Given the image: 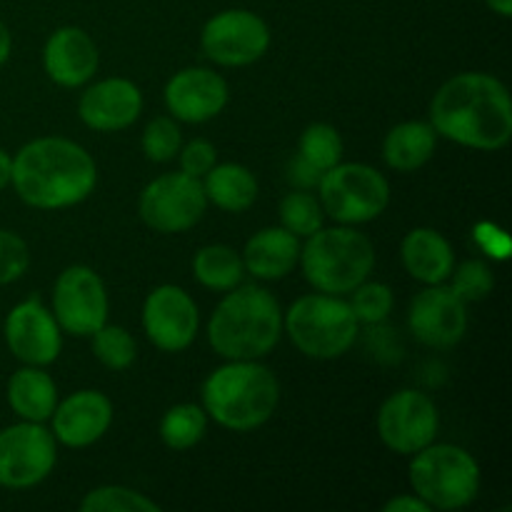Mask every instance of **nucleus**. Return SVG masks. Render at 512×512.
<instances>
[{
	"mask_svg": "<svg viewBox=\"0 0 512 512\" xmlns=\"http://www.w3.org/2000/svg\"><path fill=\"white\" fill-rule=\"evenodd\" d=\"M435 133L463 148L495 153L512 138V100L503 80L490 73H458L430 100Z\"/></svg>",
	"mask_w": 512,
	"mask_h": 512,
	"instance_id": "f257e3e1",
	"label": "nucleus"
},
{
	"mask_svg": "<svg viewBox=\"0 0 512 512\" xmlns=\"http://www.w3.org/2000/svg\"><path fill=\"white\" fill-rule=\"evenodd\" d=\"M15 193L38 210H63L83 203L98 183L95 160L83 145L68 138H38L15 153Z\"/></svg>",
	"mask_w": 512,
	"mask_h": 512,
	"instance_id": "f03ea898",
	"label": "nucleus"
},
{
	"mask_svg": "<svg viewBox=\"0 0 512 512\" xmlns=\"http://www.w3.org/2000/svg\"><path fill=\"white\" fill-rule=\"evenodd\" d=\"M283 335L280 303L260 285L228 290L208 323V340L225 360H260Z\"/></svg>",
	"mask_w": 512,
	"mask_h": 512,
	"instance_id": "7ed1b4c3",
	"label": "nucleus"
},
{
	"mask_svg": "<svg viewBox=\"0 0 512 512\" xmlns=\"http://www.w3.org/2000/svg\"><path fill=\"white\" fill-rule=\"evenodd\" d=\"M278 403V378L258 360H228L203 383V410L220 428L233 433L263 428Z\"/></svg>",
	"mask_w": 512,
	"mask_h": 512,
	"instance_id": "20e7f679",
	"label": "nucleus"
},
{
	"mask_svg": "<svg viewBox=\"0 0 512 512\" xmlns=\"http://www.w3.org/2000/svg\"><path fill=\"white\" fill-rule=\"evenodd\" d=\"M300 268L318 293L348 295L375 268V248L353 225L320 228L300 248Z\"/></svg>",
	"mask_w": 512,
	"mask_h": 512,
	"instance_id": "39448f33",
	"label": "nucleus"
},
{
	"mask_svg": "<svg viewBox=\"0 0 512 512\" xmlns=\"http://www.w3.org/2000/svg\"><path fill=\"white\" fill-rule=\"evenodd\" d=\"M358 328L353 308L340 295H303L283 313V330L295 348L313 360L343 358L353 348Z\"/></svg>",
	"mask_w": 512,
	"mask_h": 512,
	"instance_id": "423d86ee",
	"label": "nucleus"
},
{
	"mask_svg": "<svg viewBox=\"0 0 512 512\" xmlns=\"http://www.w3.org/2000/svg\"><path fill=\"white\" fill-rule=\"evenodd\" d=\"M410 485L433 510H460L478 498L480 465L458 445L430 443L413 455Z\"/></svg>",
	"mask_w": 512,
	"mask_h": 512,
	"instance_id": "0eeeda50",
	"label": "nucleus"
},
{
	"mask_svg": "<svg viewBox=\"0 0 512 512\" xmlns=\"http://www.w3.org/2000/svg\"><path fill=\"white\" fill-rule=\"evenodd\" d=\"M325 215L340 225H363L380 218L390 205V183L365 163H343L325 170L318 183Z\"/></svg>",
	"mask_w": 512,
	"mask_h": 512,
	"instance_id": "6e6552de",
	"label": "nucleus"
},
{
	"mask_svg": "<svg viewBox=\"0 0 512 512\" xmlns=\"http://www.w3.org/2000/svg\"><path fill=\"white\" fill-rule=\"evenodd\" d=\"M138 210L143 223L155 233H185L198 225L208 210L203 180L185 175L183 170L160 175L143 188Z\"/></svg>",
	"mask_w": 512,
	"mask_h": 512,
	"instance_id": "1a4fd4ad",
	"label": "nucleus"
},
{
	"mask_svg": "<svg viewBox=\"0 0 512 512\" xmlns=\"http://www.w3.org/2000/svg\"><path fill=\"white\" fill-rule=\"evenodd\" d=\"M200 45L215 65L243 68L268 53L270 28L253 10H220L203 25Z\"/></svg>",
	"mask_w": 512,
	"mask_h": 512,
	"instance_id": "9d476101",
	"label": "nucleus"
},
{
	"mask_svg": "<svg viewBox=\"0 0 512 512\" xmlns=\"http://www.w3.org/2000/svg\"><path fill=\"white\" fill-rule=\"evenodd\" d=\"M58 448L55 438L43 423L23 420L0 430V485L10 490H25L43 483L55 468Z\"/></svg>",
	"mask_w": 512,
	"mask_h": 512,
	"instance_id": "9b49d317",
	"label": "nucleus"
},
{
	"mask_svg": "<svg viewBox=\"0 0 512 512\" xmlns=\"http://www.w3.org/2000/svg\"><path fill=\"white\" fill-rule=\"evenodd\" d=\"M108 290L88 265H70L53 285V315L63 333L90 338L108 323Z\"/></svg>",
	"mask_w": 512,
	"mask_h": 512,
	"instance_id": "f8f14e48",
	"label": "nucleus"
},
{
	"mask_svg": "<svg viewBox=\"0 0 512 512\" xmlns=\"http://www.w3.org/2000/svg\"><path fill=\"white\" fill-rule=\"evenodd\" d=\"M440 415L433 398L420 390H398L378 410V435L388 450L398 455H415L435 443Z\"/></svg>",
	"mask_w": 512,
	"mask_h": 512,
	"instance_id": "ddd939ff",
	"label": "nucleus"
},
{
	"mask_svg": "<svg viewBox=\"0 0 512 512\" xmlns=\"http://www.w3.org/2000/svg\"><path fill=\"white\" fill-rule=\"evenodd\" d=\"M8 350L25 365L55 363L63 350V330L40 298H28L15 305L3 325Z\"/></svg>",
	"mask_w": 512,
	"mask_h": 512,
	"instance_id": "4468645a",
	"label": "nucleus"
},
{
	"mask_svg": "<svg viewBox=\"0 0 512 512\" xmlns=\"http://www.w3.org/2000/svg\"><path fill=\"white\" fill-rule=\"evenodd\" d=\"M200 313L195 300L178 285H158L143 303V330L163 353L190 348L198 335Z\"/></svg>",
	"mask_w": 512,
	"mask_h": 512,
	"instance_id": "2eb2a0df",
	"label": "nucleus"
},
{
	"mask_svg": "<svg viewBox=\"0 0 512 512\" xmlns=\"http://www.w3.org/2000/svg\"><path fill=\"white\" fill-rule=\"evenodd\" d=\"M465 305L468 303H463L450 290V285H428L410 303V333L428 348H455L468 330V308Z\"/></svg>",
	"mask_w": 512,
	"mask_h": 512,
	"instance_id": "dca6fc26",
	"label": "nucleus"
},
{
	"mask_svg": "<svg viewBox=\"0 0 512 512\" xmlns=\"http://www.w3.org/2000/svg\"><path fill=\"white\" fill-rule=\"evenodd\" d=\"M143 113V93L128 78H105L88 85L80 95L78 115L90 130L118 133L130 128Z\"/></svg>",
	"mask_w": 512,
	"mask_h": 512,
	"instance_id": "f3484780",
	"label": "nucleus"
},
{
	"mask_svg": "<svg viewBox=\"0 0 512 512\" xmlns=\"http://www.w3.org/2000/svg\"><path fill=\"white\" fill-rule=\"evenodd\" d=\"M50 420H53L50 433L55 443L75 450L88 448L108 433L113 423V403L100 390H78L55 405Z\"/></svg>",
	"mask_w": 512,
	"mask_h": 512,
	"instance_id": "a211bd4d",
	"label": "nucleus"
},
{
	"mask_svg": "<svg viewBox=\"0 0 512 512\" xmlns=\"http://www.w3.org/2000/svg\"><path fill=\"white\" fill-rule=\"evenodd\" d=\"M165 105L175 120L208 123L228 105V83L208 68H185L165 85Z\"/></svg>",
	"mask_w": 512,
	"mask_h": 512,
	"instance_id": "6ab92c4d",
	"label": "nucleus"
},
{
	"mask_svg": "<svg viewBox=\"0 0 512 512\" xmlns=\"http://www.w3.org/2000/svg\"><path fill=\"white\" fill-rule=\"evenodd\" d=\"M98 63V45L78 25H63L45 40L43 68L60 88H80L90 83Z\"/></svg>",
	"mask_w": 512,
	"mask_h": 512,
	"instance_id": "aec40b11",
	"label": "nucleus"
},
{
	"mask_svg": "<svg viewBox=\"0 0 512 512\" xmlns=\"http://www.w3.org/2000/svg\"><path fill=\"white\" fill-rule=\"evenodd\" d=\"M245 273L258 280H280L295 270L300 260V238L290 230L263 228L245 243L243 250Z\"/></svg>",
	"mask_w": 512,
	"mask_h": 512,
	"instance_id": "412c9836",
	"label": "nucleus"
},
{
	"mask_svg": "<svg viewBox=\"0 0 512 512\" xmlns=\"http://www.w3.org/2000/svg\"><path fill=\"white\" fill-rule=\"evenodd\" d=\"M400 258L410 278L423 285H440L450 280L455 268L453 245L443 233L433 228L410 230L400 245Z\"/></svg>",
	"mask_w": 512,
	"mask_h": 512,
	"instance_id": "4be33fe9",
	"label": "nucleus"
},
{
	"mask_svg": "<svg viewBox=\"0 0 512 512\" xmlns=\"http://www.w3.org/2000/svg\"><path fill=\"white\" fill-rule=\"evenodd\" d=\"M8 405L20 420L45 423L58 405V385L43 368L25 365L10 375Z\"/></svg>",
	"mask_w": 512,
	"mask_h": 512,
	"instance_id": "5701e85b",
	"label": "nucleus"
},
{
	"mask_svg": "<svg viewBox=\"0 0 512 512\" xmlns=\"http://www.w3.org/2000/svg\"><path fill=\"white\" fill-rule=\"evenodd\" d=\"M438 148V133L423 120H405L395 125L383 140V158L398 173H415L423 168Z\"/></svg>",
	"mask_w": 512,
	"mask_h": 512,
	"instance_id": "b1692460",
	"label": "nucleus"
},
{
	"mask_svg": "<svg viewBox=\"0 0 512 512\" xmlns=\"http://www.w3.org/2000/svg\"><path fill=\"white\" fill-rule=\"evenodd\" d=\"M208 203L225 213H245L258 198V180L240 163H215L203 178Z\"/></svg>",
	"mask_w": 512,
	"mask_h": 512,
	"instance_id": "393cba45",
	"label": "nucleus"
},
{
	"mask_svg": "<svg viewBox=\"0 0 512 512\" xmlns=\"http://www.w3.org/2000/svg\"><path fill=\"white\" fill-rule=\"evenodd\" d=\"M193 273L203 288L215 293H228L243 283V258L228 245H205L195 253Z\"/></svg>",
	"mask_w": 512,
	"mask_h": 512,
	"instance_id": "a878e982",
	"label": "nucleus"
},
{
	"mask_svg": "<svg viewBox=\"0 0 512 512\" xmlns=\"http://www.w3.org/2000/svg\"><path fill=\"white\" fill-rule=\"evenodd\" d=\"M205 430H208V413L193 403L173 405L160 420V438L178 453L195 448L203 440Z\"/></svg>",
	"mask_w": 512,
	"mask_h": 512,
	"instance_id": "bb28decb",
	"label": "nucleus"
},
{
	"mask_svg": "<svg viewBox=\"0 0 512 512\" xmlns=\"http://www.w3.org/2000/svg\"><path fill=\"white\" fill-rule=\"evenodd\" d=\"M298 155L318 173H325L343 160V138L333 125L313 123L300 135Z\"/></svg>",
	"mask_w": 512,
	"mask_h": 512,
	"instance_id": "cd10ccee",
	"label": "nucleus"
},
{
	"mask_svg": "<svg viewBox=\"0 0 512 512\" xmlns=\"http://www.w3.org/2000/svg\"><path fill=\"white\" fill-rule=\"evenodd\" d=\"M325 210L315 195L308 190H295L280 200V223L285 230L295 235V238H310L323 228Z\"/></svg>",
	"mask_w": 512,
	"mask_h": 512,
	"instance_id": "c85d7f7f",
	"label": "nucleus"
},
{
	"mask_svg": "<svg viewBox=\"0 0 512 512\" xmlns=\"http://www.w3.org/2000/svg\"><path fill=\"white\" fill-rule=\"evenodd\" d=\"M80 510L83 512H160L158 503L148 495L138 493L125 485H103L80 500Z\"/></svg>",
	"mask_w": 512,
	"mask_h": 512,
	"instance_id": "c756f323",
	"label": "nucleus"
},
{
	"mask_svg": "<svg viewBox=\"0 0 512 512\" xmlns=\"http://www.w3.org/2000/svg\"><path fill=\"white\" fill-rule=\"evenodd\" d=\"M90 338H93V355L108 370L120 373V370H128L135 363V353H138L135 340L120 325H100Z\"/></svg>",
	"mask_w": 512,
	"mask_h": 512,
	"instance_id": "7c9ffc66",
	"label": "nucleus"
},
{
	"mask_svg": "<svg viewBox=\"0 0 512 512\" xmlns=\"http://www.w3.org/2000/svg\"><path fill=\"white\" fill-rule=\"evenodd\" d=\"M393 303V290L385 283H375V280H363L350 298V308H353L358 323L363 325L385 323L388 315L393 313Z\"/></svg>",
	"mask_w": 512,
	"mask_h": 512,
	"instance_id": "2f4dec72",
	"label": "nucleus"
},
{
	"mask_svg": "<svg viewBox=\"0 0 512 512\" xmlns=\"http://www.w3.org/2000/svg\"><path fill=\"white\" fill-rule=\"evenodd\" d=\"M450 278H453L450 290H453L463 303H480V300H485L493 293V270H490L483 260H465L463 265L453 268Z\"/></svg>",
	"mask_w": 512,
	"mask_h": 512,
	"instance_id": "473e14b6",
	"label": "nucleus"
},
{
	"mask_svg": "<svg viewBox=\"0 0 512 512\" xmlns=\"http://www.w3.org/2000/svg\"><path fill=\"white\" fill-rule=\"evenodd\" d=\"M180 148H183V133L173 118L163 115V118L150 120L143 133L145 158L153 163H168V160L178 158Z\"/></svg>",
	"mask_w": 512,
	"mask_h": 512,
	"instance_id": "72a5a7b5",
	"label": "nucleus"
},
{
	"mask_svg": "<svg viewBox=\"0 0 512 512\" xmlns=\"http://www.w3.org/2000/svg\"><path fill=\"white\" fill-rule=\"evenodd\" d=\"M30 268V250L20 235L0 230V285L15 283Z\"/></svg>",
	"mask_w": 512,
	"mask_h": 512,
	"instance_id": "f704fd0d",
	"label": "nucleus"
},
{
	"mask_svg": "<svg viewBox=\"0 0 512 512\" xmlns=\"http://www.w3.org/2000/svg\"><path fill=\"white\" fill-rule=\"evenodd\" d=\"M180 158V170L185 175H193V178L203 180L208 175V170L218 163V150L208 140H190L188 145H183L178 153Z\"/></svg>",
	"mask_w": 512,
	"mask_h": 512,
	"instance_id": "c9c22d12",
	"label": "nucleus"
},
{
	"mask_svg": "<svg viewBox=\"0 0 512 512\" xmlns=\"http://www.w3.org/2000/svg\"><path fill=\"white\" fill-rule=\"evenodd\" d=\"M320 178H323V173H318L313 165L305 163V160L295 153V158L290 160V165H288L290 183H293L298 190H310V188H318Z\"/></svg>",
	"mask_w": 512,
	"mask_h": 512,
	"instance_id": "e433bc0d",
	"label": "nucleus"
},
{
	"mask_svg": "<svg viewBox=\"0 0 512 512\" xmlns=\"http://www.w3.org/2000/svg\"><path fill=\"white\" fill-rule=\"evenodd\" d=\"M385 512H430L428 503H425L423 498H418V495H398V498L388 500V503L383 505Z\"/></svg>",
	"mask_w": 512,
	"mask_h": 512,
	"instance_id": "4c0bfd02",
	"label": "nucleus"
},
{
	"mask_svg": "<svg viewBox=\"0 0 512 512\" xmlns=\"http://www.w3.org/2000/svg\"><path fill=\"white\" fill-rule=\"evenodd\" d=\"M10 53H13V35H10L8 25L0 20V68H3L5 63H8Z\"/></svg>",
	"mask_w": 512,
	"mask_h": 512,
	"instance_id": "58836bf2",
	"label": "nucleus"
},
{
	"mask_svg": "<svg viewBox=\"0 0 512 512\" xmlns=\"http://www.w3.org/2000/svg\"><path fill=\"white\" fill-rule=\"evenodd\" d=\"M10 175H13V158L0 148V190L10 185Z\"/></svg>",
	"mask_w": 512,
	"mask_h": 512,
	"instance_id": "ea45409f",
	"label": "nucleus"
},
{
	"mask_svg": "<svg viewBox=\"0 0 512 512\" xmlns=\"http://www.w3.org/2000/svg\"><path fill=\"white\" fill-rule=\"evenodd\" d=\"M485 5H488L493 13H498L500 18H510L512 15V0H485Z\"/></svg>",
	"mask_w": 512,
	"mask_h": 512,
	"instance_id": "a19ab883",
	"label": "nucleus"
}]
</instances>
